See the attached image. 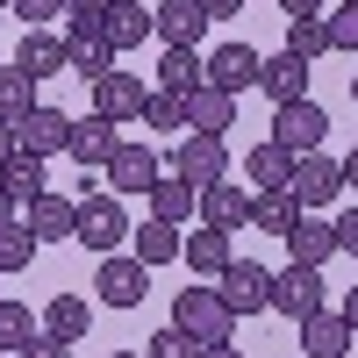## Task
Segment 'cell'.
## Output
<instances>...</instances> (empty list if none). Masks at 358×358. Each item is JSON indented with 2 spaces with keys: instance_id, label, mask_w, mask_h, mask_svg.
Segmentation results:
<instances>
[{
  "instance_id": "2e32d148",
  "label": "cell",
  "mask_w": 358,
  "mask_h": 358,
  "mask_svg": "<svg viewBox=\"0 0 358 358\" xmlns=\"http://www.w3.org/2000/svg\"><path fill=\"white\" fill-rule=\"evenodd\" d=\"M308 57H294V50H280V57H265V72H258V94H273V108H287V101H308Z\"/></svg>"
},
{
  "instance_id": "30bf717a",
  "label": "cell",
  "mask_w": 358,
  "mask_h": 358,
  "mask_svg": "<svg viewBox=\"0 0 358 358\" xmlns=\"http://www.w3.org/2000/svg\"><path fill=\"white\" fill-rule=\"evenodd\" d=\"M151 36H158L165 50H201V36H208V8H201V0H158Z\"/></svg>"
},
{
  "instance_id": "d4e9b609",
  "label": "cell",
  "mask_w": 358,
  "mask_h": 358,
  "mask_svg": "<svg viewBox=\"0 0 358 358\" xmlns=\"http://www.w3.org/2000/svg\"><path fill=\"white\" fill-rule=\"evenodd\" d=\"M143 201H151V215H158V222H179V229H187V215H201V187H187L179 172H165Z\"/></svg>"
},
{
  "instance_id": "e0dca14e",
  "label": "cell",
  "mask_w": 358,
  "mask_h": 358,
  "mask_svg": "<svg viewBox=\"0 0 358 358\" xmlns=\"http://www.w3.org/2000/svg\"><path fill=\"white\" fill-rule=\"evenodd\" d=\"M15 65L43 86V79H57V72L72 65V50H65V36H50V29H29V36L15 43Z\"/></svg>"
},
{
  "instance_id": "7dc6e473",
  "label": "cell",
  "mask_w": 358,
  "mask_h": 358,
  "mask_svg": "<svg viewBox=\"0 0 358 358\" xmlns=\"http://www.w3.org/2000/svg\"><path fill=\"white\" fill-rule=\"evenodd\" d=\"M344 194H358V151L344 158Z\"/></svg>"
},
{
  "instance_id": "bcb514c9",
  "label": "cell",
  "mask_w": 358,
  "mask_h": 358,
  "mask_svg": "<svg viewBox=\"0 0 358 358\" xmlns=\"http://www.w3.org/2000/svg\"><path fill=\"white\" fill-rule=\"evenodd\" d=\"M15 158V122H0V165Z\"/></svg>"
},
{
  "instance_id": "7bdbcfd3",
  "label": "cell",
  "mask_w": 358,
  "mask_h": 358,
  "mask_svg": "<svg viewBox=\"0 0 358 358\" xmlns=\"http://www.w3.org/2000/svg\"><path fill=\"white\" fill-rule=\"evenodd\" d=\"M208 8V22H229V15H244V0H201Z\"/></svg>"
},
{
  "instance_id": "7402d4cb",
  "label": "cell",
  "mask_w": 358,
  "mask_h": 358,
  "mask_svg": "<svg viewBox=\"0 0 358 358\" xmlns=\"http://www.w3.org/2000/svg\"><path fill=\"white\" fill-rule=\"evenodd\" d=\"M201 86H208V57H201V50H165V57H158V94L194 101Z\"/></svg>"
},
{
  "instance_id": "603a6c76",
  "label": "cell",
  "mask_w": 358,
  "mask_h": 358,
  "mask_svg": "<svg viewBox=\"0 0 358 358\" xmlns=\"http://www.w3.org/2000/svg\"><path fill=\"white\" fill-rule=\"evenodd\" d=\"M236 122V94H215V86H201L187 101V136H229Z\"/></svg>"
},
{
  "instance_id": "60d3db41",
  "label": "cell",
  "mask_w": 358,
  "mask_h": 358,
  "mask_svg": "<svg viewBox=\"0 0 358 358\" xmlns=\"http://www.w3.org/2000/svg\"><path fill=\"white\" fill-rule=\"evenodd\" d=\"M322 8H330V0H280V15H287V22H315Z\"/></svg>"
},
{
  "instance_id": "f1b7e54d",
  "label": "cell",
  "mask_w": 358,
  "mask_h": 358,
  "mask_svg": "<svg viewBox=\"0 0 358 358\" xmlns=\"http://www.w3.org/2000/svg\"><path fill=\"white\" fill-rule=\"evenodd\" d=\"M86 330H94V308H86L79 294H57V301L43 308V337H57V344H79Z\"/></svg>"
},
{
  "instance_id": "d6a6232c",
  "label": "cell",
  "mask_w": 358,
  "mask_h": 358,
  "mask_svg": "<svg viewBox=\"0 0 358 358\" xmlns=\"http://www.w3.org/2000/svg\"><path fill=\"white\" fill-rule=\"evenodd\" d=\"M287 50L308 57V65H315V57H330V50H337V43H330V15H315V22H287Z\"/></svg>"
},
{
  "instance_id": "8992f818",
  "label": "cell",
  "mask_w": 358,
  "mask_h": 358,
  "mask_svg": "<svg viewBox=\"0 0 358 358\" xmlns=\"http://www.w3.org/2000/svg\"><path fill=\"white\" fill-rule=\"evenodd\" d=\"M287 194L301 201V215H308V208H330V201L344 194V158H322V151L294 158V179H287Z\"/></svg>"
},
{
  "instance_id": "ac0fdd59",
  "label": "cell",
  "mask_w": 358,
  "mask_h": 358,
  "mask_svg": "<svg viewBox=\"0 0 358 358\" xmlns=\"http://www.w3.org/2000/svg\"><path fill=\"white\" fill-rule=\"evenodd\" d=\"M165 179V165H158V151L151 143H122V151L108 158V187H129V194H151Z\"/></svg>"
},
{
  "instance_id": "277c9868",
  "label": "cell",
  "mask_w": 358,
  "mask_h": 358,
  "mask_svg": "<svg viewBox=\"0 0 358 358\" xmlns=\"http://www.w3.org/2000/svg\"><path fill=\"white\" fill-rule=\"evenodd\" d=\"M322 136H330V115H322V101H287V108H273V143H280L287 158L322 151Z\"/></svg>"
},
{
  "instance_id": "816d5d0a",
  "label": "cell",
  "mask_w": 358,
  "mask_h": 358,
  "mask_svg": "<svg viewBox=\"0 0 358 358\" xmlns=\"http://www.w3.org/2000/svg\"><path fill=\"white\" fill-rule=\"evenodd\" d=\"M115 358H143V351H115Z\"/></svg>"
},
{
  "instance_id": "9a60e30c",
  "label": "cell",
  "mask_w": 358,
  "mask_h": 358,
  "mask_svg": "<svg viewBox=\"0 0 358 358\" xmlns=\"http://www.w3.org/2000/svg\"><path fill=\"white\" fill-rule=\"evenodd\" d=\"M251 208H258L251 187H229V179H222V187H201V222H208V229H229V236H236V229L251 222Z\"/></svg>"
},
{
  "instance_id": "4fadbf2b",
  "label": "cell",
  "mask_w": 358,
  "mask_h": 358,
  "mask_svg": "<svg viewBox=\"0 0 358 358\" xmlns=\"http://www.w3.org/2000/svg\"><path fill=\"white\" fill-rule=\"evenodd\" d=\"M22 222H29L36 244H65V236H79V201L72 194H36L22 208Z\"/></svg>"
},
{
  "instance_id": "5bb4252c",
  "label": "cell",
  "mask_w": 358,
  "mask_h": 358,
  "mask_svg": "<svg viewBox=\"0 0 358 358\" xmlns=\"http://www.w3.org/2000/svg\"><path fill=\"white\" fill-rule=\"evenodd\" d=\"M122 151V129L108 122V115H79L72 122V165H94V172H108V158Z\"/></svg>"
},
{
  "instance_id": "4dcf8cb0",
  "label": "cell",
  "mask_w": 358,
  "mask_h": 358,
  "mask_svg": "<svg viewBox=\"0 0 358 358\" xmlns=\"http://www.w3.org/2000/svg\"><path fill=\"white\" fill-rule=\"evenodd\" d=\"M29 108H43L36 101V79H29L22 65H0V122H22Z\"/></svg>"
},
{
  "instance_id": "f5cc1de1",
  "label": "cell",
  "mask_w": 358,
  "mask_h": 358,
  "mask_svg": "<svg viewBox=\"0 0 358 358\" xmlns=\"http://www.w3.org/2000/svg\"><path fill=\"white\" fill-rule=\"evenodd\" d=\"M351 101H358V72H351Z\"/></svg>"
},
{
  "instance_id": "f546056e",
  "label": "cell",
  "mask_w": 358,
  "mask_h": 358,
  "mask_svg": "<svg viewBox=\"0 0 358 358\" xmlns=\"http://www.w3.org/2000/svg\"><path fill=\"white\" fill-rule=\"evenodd\" d=\"M251 222H258L265 236H280V244H287V229L301 222V201H294L287 187H273V194H258V208H251Z\"/></svg>"
},
{
  "instance_id": "8fae6325",
  "label": "cell",
  "mask_w": 358,
  "mask_h": 358,
  "mask_svg": "<svg viewBox=\"0 0 358 358\" xmlns=\"http://www.w3.org/2000/svg\"><path fill=\"white\" fill-rule=\"evenodd\" d=\"M258 72H265V57H258L251 43H222V50H208V86H215V94H251Z\"/></svg>"
},
{
  "instance_id": "cb8c5ba5",
  "label": "cell",
  "mask_w": 358,
  "mask_h": 358,
  "mask_svg": "<svg viewBox=\"0 0 358 358\" xmlns=\"http://www.w3.org/2000/svg\"><path fill=\"white\" fill-rule=\"evenodd\" d=\"M351 344H358V337H351V322H344L337 308H322V315L301 322V351H308V358H344Z\"/></svg>"
},
{
  "instance_id": "1f68e13d",
  "label": "cell",
  "mask_w": 358,
  "mask_h": 358,
  "mask_svg": "<svg viewBox=\"0 0 358 358\" xmlns=\"http://www.w3.org/2000/svg\"><path fill=\"white\" fill-rule=\"evenodd\" d=\"M43 337V322H36V308H22V301H0V351H29V344H36Z\"/></svg>"
},
{
  "instance_id": "d6986e66",
  "label": "cell",
  "mask_w": 358,
  "mask_h": 358,
  "mask_svg": "<svg viewBox=\"0 0 358 358\" xmlns=\"http://www.w3.org/2000/svg\"><path fill=\"white\" fill-rule=\"evenodd\" d=\"M287 258H294V265H315V273H322V265L337 258V222H315V215H301V222L287 229Z\"/></svg>"
},
{
  "instance_id": "83f0119b",
  "label": "cell",
  "mask_w": 358,
  "mask_h": 358,
  "mask_svg": "<svg viewBox=\"0 0 358 358\" xmlns=\"http://www.w3.org/2000/svg\"><path fill=\"white\" fill-rule=\"evenodd\" d=\"M151 15H158V8H136V0H115V8H108V50H115V57H122V50H136L143 36H151Z\"/></svg>"
},
{
  "instance_id": "8d00e7d4",
  "label": "cell",
  "mask_w": 358,
  "mask_h": 358,
  "mask_svg": "<svg viewBox=\"0 0 358 358\" xmlns=\"http://www.w3.org/2000/svg\"><path fill=\"white\" fill-rule=\"evenodd\" d=\"M143 358H201V344H194L187 330H172V322H165V330L143 344Z\"/></svg>"
},
{
  "instance_id": "836d02e7",
  "label": "cell",
  "mask_w": 358,
  "mask_h": 358,
  "mask_svg": "<svg viewBox=\"0 0 358 358\" xmlns=\"http://www.w3.org/2000/svg\"><path fill=\"white\" fill-rule=\"evenodd\" d=\"M29 258H36L29 222H8V229H0V280H8V273H29Z\"/></svg>"
},
{
  "instance_id": "6da1fadb",
  "label": "cell",
  "mask_w": 358,
  "mask_h": 358,
  "mask_svg": "<svg viewBox=\"0 0 358 358\" xmlns=\"http://www.w3.org/2000/svg\"><path fill=\"white\" fill-rule=\"evenodd\" d=\"M172 330H187L201 351H208V344H229V337H236V308L222 301L215 287H179V301H172Z\"/></svg>"
},
{
  "instance_id": "e575fe53",
  "label": "cell",
  "mask_w": 358,
  "mask_h": 358,
  "mask_svg": "<svg viewBox=\"0 0 358 358\" xmlns=\"http://www.w3.org/2000/svg\"><path fill=\"white\" fill-rule=\"evenodd\" d=\"M65 50H72V65H65V72H72V79H86V86L115 72V50H108V43H65Z\"/></svg>"
},
{
  "instance_id": "52a82bcc",
  "label": "cell",
  "mask_w": 358,
  "mask_h": 358,
  "mask_svg": "<svg viewBox=\"0 0 358 358\" xmlns=\"http://www.w3.org/2000/svg\"><path fill=\"white\" fill-rule=\"evenodd\" d=\"M15 151H29V158H65L72 151V115L65 108H29L22 122H15Z\"/></svg>"
},
{
  "instance_id": "db71d44e",
  "label": "cell",
  "mask_w": 358,
  "mask_h": 358,
  "mask_svg": "<svg viewBox=\"0 0 358 358\" xmlns=\"http://www.w3.org/2000/svg\"><path fill=\"white\" fill-rule=\"evenodd\" d=\"M337 8H358V0H337Z\"/></svg>"
},
{
  "instance_id": "ee69618b",
  "label": "cell",
  "mask_w": 358,
  "mask_h": 358,
  "mask_svg": "<svg viewBox=\"0 0 358 358\" xmlns=\"http://www.w3.org/2000/svg\"><path fill=\"white\" fill-rule=\"evenodd\" d=\"M15 208H22V201H15L8 187H0V229H8V222H22V215H15Z\"/></svg>"
},
{
  "instance_id": "681fc988",
  "label": "cell",
  "mask_w": 358,
  "mask_h": 358,
  "mask_svg": "<svg viewBox=\"0 0 358 358\" xmlns=\"http://www.w3.org/2000/svg\"><path fill=\"white\" fill-rule=\"evenodd\" d=\"M201 358H244V351H236V344H208Z\"/></svg>"
},
{
  "instance_id": "74e56055",
  "label": "cell",
  "mask_w": 358,
  "mask_h": 358,
  "mask_svg": "<svg viewBox=\"0 0 358 358\" xmlns=\"http://www.w3.org/2000/svg\"><path fill=\"white\" fill-rule=\"evenodd\" d=\"M330 43H337L344 57H358V8H337V15H330Z\"/></svg>"
},
{
  "instance_id": "4316f807",
  "label": "cell",
  "mask_w": 358,
  "mask_h": 358,
  "mask_svg": "<svg viewBox=\"0 0 358 358\" xmlns=\"http://www.w3.org/2000/svg\"><path fill=\"white\" fill-rule=\"evenodd\" d=\"M0 187H8V194L29 208L36 194H50V158H29V151H15L8 165H0Z\"/></svg>"
},
{
  "instance_id": "11a10c76",
  "label": "cell",
  "mask_w": 358,
  "mask_h": 358,
  "mask_svg": "<svg viewBox=\"0 0 358 358\" xmlns=\"http://www.w3.org/2000/svg\"><path fill=\"white\" fill-rule=\"evenodd\" d=\"M0 301H8V294H0Z\"/></svg>"
},
{
  "instance_id": "ffe728a7",
  "label": "cell",
  "mask_w": 358,
  "mask_h": 358,
  "mask_svg": "<svg viewBox=\"0 0 358 358\" xmlns=\"http://www.w3.org/2000/svg\"><path fill=\"white\" fill-rule=\"evenodd\" d=\"M179 258H187L194 273H215V280H222L229 265H236V236H229V229H208V222H201V229H187V251H179Z\"/></svg>"
},
{
  "instance_id": "d590c367",
  "label": "cell",
  "mask_w": 358,
  "mask_h": 358,
  "mask_svg": "<svg viewBox=\"0 0 358 358\" xmlns=\"http://www.w3.org/2000/svg\"><path fill=\"white\" fill-rule=\"evenodd\" d=\"M143 122H151V129H179V136H187V101H179V94H151V101H143Z\"/></svg>"
},
{
  "instance_id": "5b68a950",
  "label": "cell",
  "mask_w": 358,
  "mask_h": 358,
  "mask_svg": "<svg viewBox=\"0 0 358 358\" xmlns=\"http://www.w3.org/2000/svg\"><path fill=\"white\" fill-rule=\"evenodd\" d=\"M273 308L287 322H308V315L330 308V287H322L315 265H287V273H273Z\"/></svg>"
},
{
  "instance_id": "3957f363",
  "label": "cell",
  "mask_w": 358,
  "mask_h": 358,
  "mask_svg": "<svg viewBox=\"0 0 358 358\" xmlns=\"http://www.w3.org/2000/svg\"><path fill=\"white\" fill-rule=\"evenodd\" d=\"M94 294L108 308H143V301H151V265H143L136 251H115V258H101Z\"/></svg>"
},
{
  "instance_id": "f907efd6",
  "label": "cell",
  "mask_w": 358,
  "mask_h": 358,
  "mask_svg": "<svg viewBox=\"0 0 358 358\" xmlns=\"http://www.w3.org/2000/svg\"><path fill=\"white\" fill-rule=\"evenodd\" d=\"M8 15H15V0H0V22H8Z\"/></svg>"
},
{
  "instance_id": "9f6ffc18",
  "label": "cell",
  "mask_w": 358,
  "mask_h": 358,
  "mask_svg": "<svg viewBox=\"0 0 358 358\" xmlns=\"http://www.w3.org/2000/svg\"><path fill=\"white\" fill-rule=\"evenodd\" d=\"M0 358H8V351H0Z\"/></svg>"
},
{
  "instance_id": "7c38bea8",
  "label": "cell",
  "mask_w": 358,
  "mask_h": 358,
  "mask_svg": "<svg viewBox=\"0 0 358 358\" xmlns=\"http://www.w3.org/2000/svg\"><path fill=\"white\" fill-rule=\"evenodd\" d=\"M215 294H222L236 315H258V308H273V273H265V265H251V258H236L229 273L215 280Z\"/></svg>"
},
{
  "instance_id": "44dd1931",
  "label": "cell",
  "mask_w": 358,
  "mask_h": 358,
  "mask_svg": "<svg viewBox=\"0 0 358 358\" xmlns=\"http://www.w3.org/2000/svg\"><path fill=\"white\" fill-rule=\"evenodd\" d=\"M129 251H136L143 265H172L179 251H187V229H179V222H158V215H143V222L129 229Z\"/></svg>"
},
{
  "instance_id": "9c48e42d",
  "label": "cell",
  "mask_w": 358,
  "mask_h": 358,
  "mask_svg": "<svg viewBox=\"0 0 358 358\" xmlns=\"http://www.w3.org/2000/svg\"><path fill=\"white\" fill-rule=\"evenodd\" d=\"M143 101H151V86H143L136 72H122V65H115L108 79H94V115H108L115 129H122V122H143Z\"/></svg>"
},
{
  "instance_id": "ab89813d",
  "label": "cell",
  "mask_w": 358,
  "mask_h": 358,
  "mask_svg": "<svg viewBox=\"0 0 358 358\" xmlns=\"http://www.w3.org/2000/svg\"><path fill=\"white\" fill-rule=\"evenodd\" d=\"M337 251H351V258H358V201H351V208H337Z\"/></svg>"
},
{
  "instance_id": "b9f144b4",
  "label": "cell",
  "mask_w": 358,
  "mask_h": 358,
  "mask_svg": "<svg viewBox=\"0 0 358 358\" xmlns=\"http://www.w3.org/2000/svg\"><path fill=\"white\" fill-rule=\"evenodd\" d=\"M15 358H72V344H57V337H36L29 351H15Z\"/></svg>"
},
{
  "instance_id": "7a4b0ae2",
  "label": "cell",
  "mask_w": 358,
  "mask_h": 358,
  "mask_svg": "<svg viewBox=\"0 0 358 358\" xmlns=\"http://www.w3.org/2000/svg\"><path fill=\"white\" fill-rule=\"evenodd\" d=\"M72 244L115 258V251L129 244V208L115 201V194H86V201H79V236H72Z\"/></svg>"
},
{
  "instance_id": "484cf974",
  "label": "cell",
  "mask_w": 358,
  "mask_h": 358,
  "mask_svg": "<svg viewBox=\"0 0 358 358\" xmlns=\"http://www.w3.org/2000/svg\"><path fill=\"white\" fill-rule=\"evenodd\" d=\"M244 179H251L258 194H273V187H287V179H294V158L265 136V143H251V151H244Z\"/></svg>"
},
{
  "instance_id": "c3c4849f",
  "label": "cell",
  "mask_w": 358,
  "mask_h": 358,
  "mask_svg": "<svg viewBox=\"0 0 358 358\" xmlns=\"http://www.w3.org/2000/svg\"><path fill=\"white\" fill-rule=\"evenodd\" d=\"M65 8H86V15H108L115 0H65Z\"/></svg>"
},
{
  "instance_id": "f35d334b",
  "label": "cell",
  "mask_w": 358,
  "mask_h": 358,
  "mask_svg": "<svg viewBox=\"0 0 358 358\" xmlns=\"http://www.w3.org/2000/svg\"><path fill=\"white\" fill-rule=\"evenodd\" d=\"M15 15H22L29 29H43L50 15H65V0H15Z\"/></svg>"
},
{
  "instance_id": "f6af8a7d",
  "label": "cell",
  "mask_w": 358,
  "mask_h": 358,
  "mask_svg": "<svg viewBox=\"0 0 358 358\" xmlns=\"http://www.w3.org/2000/svg\"><path fill=\"white\" fill-rule=\"evenodd\" d=\"M337 315H344V322H351V337H358V287H351V294H344V308H337Z\"/></svg>"
},
{
  "instance_id": "ba28073f",
  "label": "cell",
  "mask_w": 358,
  "mask_h": 358,
  "mask_svg": "<svg viewBox=\"0 0 358 358\" xmlns=\"http://www.w3.org/2000/svg\"><path fill=\"white\" fill-rule=\"evenodd\" d=\"M172 172L187 179V187H222V179H229V143L222 136H179Z\"/></svg>"
}]
</instances>
